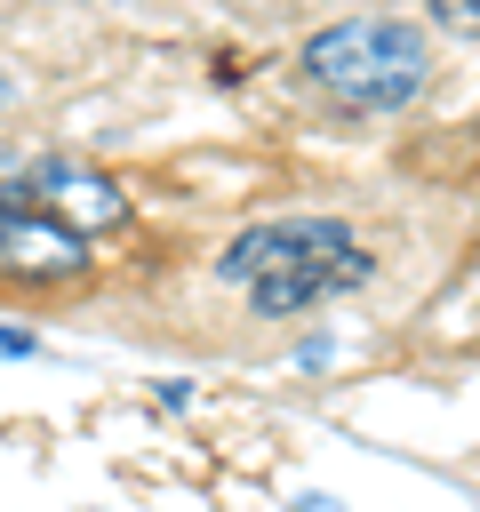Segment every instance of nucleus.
I'll list each match as a JSON object with an SVG mask.
<instances>
[{
	"label": "nucleus",
	"mask_w": 480,
	"mask_h": 512,
	"mask_svg": "<svg viewBox=\"0 0 480 512\" xmlns=\"http://www.w3.org/2000/svg\"><path fill=\"white\" fill-rule=\"evenodd\" d=\"M216 280L248 288V304L264 320L280 312H304L320 296H344L368 280V248L336 224V216H272V224H248L224 256H216Z\"/></svg>",
	"instance_id": "nucleus-1"
},
{
	"label": "nucleus",
	"mask_w": 480,
	"mask_h": 512,
	"mask_svg": "<svg viewBox=\"0 0 480 512\" xmlns=\"http://www.w3.org/2000/svg\"><path fill=\"white\" fill-rule=\"evenodd\" d=\"M304 72L344 112H400L432 80V40L408 16H344L304 40Z\"/></svg>",
	"instance_id": "nucleus-2"
},
{
	"label": "nucleus",
	"mask_w": 480,
	"mask_h": 512,
	"mask_svg": "<svg viewBox=\"0 0 480 512\" xmlns=\"http://www.w3.org/2000/svg\"><path fill=\"white\" fill-rule=\"evenodd\" d=\"M88 264V232H72L64 216H40L24 200H0V272L16 280H72Z\"/></svg>",
	"instance_id": "nucleus-3"
},
{
	"label": "nucleus",
	"mask_w": 480,
	"mask_h": 512,
	"mask_svg": "<svg viewBox=\"0 0 480 512\" xmlns=\"http://www.w3.org/2000/svg\"><path fill=\"white\" fill-rule=\"evenodd\" d=\"M32 192H48L72 232H104V224L128 216V192H120L104 168H88V160H40V168H32Z\"/></svg>",
	"instance_id": "nucleus-4"
},
{
	"label": "nucleus",
	"mask_w": 480,
	"mask_h": 512,
	"mask_svg": "<svg viewBox=\"0 0 480 512\" xmlns=\"http://www.w3.org/2000/svg\"><path fill=\"white\" fill-rule=\"evenodd\" d=\"M432 16L448 32H464V40H480V0H432Z\"/></svg>",
	"instance_id": "nucleus-5"
},
{
	"label": "nucleus",
	"mask_w": 480,
	"mask_h": 512,
	"mask_svg": "<svg viewBox=\"0 0 480 512\" xmlns=\"http://www.w3.org/2000/svg\"><path fill=\"white\" fill-rule=\"evenodd\" d=\"M0 352H8V360H24V352H32V336H16V328H0Z\"/></svg>",
	"instance_id": "nucleus-6"
},
{
	"label": "nucleus",
	"mask_w": 480,
	"mask_h": 512,
	"mask_svg": "<svg viewBox=\"0 0 480 512\" xmlns=\"http://www.w3.org/2000/svg\"><path fill=\"white\" fill-rule=\"evenodd\" d=\"M0 104H8V72H0Z\"/></svg>",
	"instance_id": "nucleus-7"
}]
</instances>
